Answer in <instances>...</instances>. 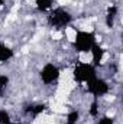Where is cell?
Here are the masks:
<instances>
[{"label":"cell","instance_id":"1","mask_svg":"<svg viewBox=\"0 0 123 124\" xmlns=\"http://www.w3.org/2000/svg\"><path fill=\"white\" fill-rule=\"evenodd\" d=\"M46 23L49 28L62 31L70 28L74 23V15L64 6H57L52 7L48 13H46Z\"/></svg>","mask_w":123,"mask_h":124},{"label":"cell","instance_id":"2","mask_svg":"<svg viewBox=\"0 0 123 124\" xmlns=\"http://www.w3.org/2000/svg\"><path fill=\"white\" fill-rule=\"evenodd\" d=\"M96 42H97V36L93 31L78 29L72 39V48L77 54H90Z\"/></svg>","mask_w":123,"mask_h":124},{"label":"cell","instance_id":"3","mask_svg":"<svg viewBox=\"0 0 123 124\" xmlns=\"http://www.w3.org/2000/svg\"><path fill=\"white\" fill-rule=\"evenodd\" d=\"M72 79L77 84L86 85L88 81H91L94 77H97V66H94L91 62H78L72 68Z\"/></svg>","mask_w":123,"mask_h":124},{"label":"cell","instance_id":"4","mask_svg":"<svg viewBox=\"0 0 123 124\" xmlns=\"http://www.w3.org/2000/svg\"><path fill=\"white\" fill-rule=\"evenodd\" d=\"M86 90L87 93L91 95L93 98L96 100H100L103 97H106L107 94L110 93V82L103 78V77H94L91 81H88L86 84Z\"/></svg>","mask_w":123,"mask_h":124},{"label":"cell","instance_id":"5","mask_svg":"<svg viewBox=\"0 0 123 124\" xmlns=\"http://www.w3.org/2000/svg\"><path fill=\"white\" fill-rule=\"evenodd\" d=\"M61 78V68L54 62H46L39 69V81L44 85H54Z\"/></svg>","mask_w":123,"mask_h":124},{"label":"cell","instance_id":"6","mask_svg":"<svg viewBox=\"0 0 123 124\" xmlns=\"http://www.w3.org/2000/svg\"><path fill=\"white\" fill-rule=\"evenodd\" d=\"M90 55H91V63L94 66H100L103 62H104V58H106V49L100 45V43H94L90 51Z\"/></svg>","mask_w":123,"mask_h":124},{"label":"cell","instance_id":"7","mask_svg":"<svg viewBox=\"0 0 123 124\" xmlns=\"http://www.w3.org/2000/svg\"><path fill=\"white\" fill-rule=\"evenodd\" d=\"M46 104H41V102H33V104H28L25 108H23V111H25V114L28 116V117H32V118H35V117H38V116H41V114H44L45 111H46Z\"/></svg>","mask_w":123,"mask_h":124},{"label":"cell","instance_id":"8","mask_svg":"<svg viewBox=\"0 0 123 124\" xmlns=\"http://www.w3.org/2000/svg\"><path fill=\"white\" fill-rule=\"evenodd\" d=\"M13 58H15V49L7 43L0 42V63H6Z\"/></svg>","mask_w":123,"mask_h":124},{"label":"cell","instance_id":"9","mask_svg":"<svg viewBox=\"0 0 123 124\" xmlns=\"http://www.w3.org/2000/svg\"><path fill=\"white\" fill-rule=\"evenodd\" d=\"M117 13H119V9H117L116 4H112V6L107 9L106 17H104V23H106L107 28L112 29V28L114 26V20H116V17H117Z\"/></svg>","mask_w":123,"mask_h":124},{"label":"cell","instance_id":"10","mask_svg":"<svg viewBox=\"0 0 123 124\" xmlns=\"http://www.w3.org/2000/svg\"><path fill=\"white\" fill-rule=\"evenodd\" d=\"M33 1H35L36 10L41 13H48L54 7V0H33Z\"/></svg>","mask_w":123,"mask_h":124},{"label":"cell","instance_id":"11","mask_svg":"<svg viewBox=\"0 0 123 124\" xmlns=\"http://www.w3.org/2000/svg\"><path fill=\"white\" fill-rule=\"evenodd\" d=\"M88 114L91 116L93 118H97L100 116V102H98V100L93 98L91 104H90V108H88Z\"/></svg>","mask_w":123,"mask_h":124},{"label":"cell","instance_id":"12","mask_svg":"<svg viewBox=\"0 0 123 124\" xmlns=\"http://www.w3.org/2000/svg\"><path fill=\"white\" fill-rule=\"evenodd\" d=\"M9 84H10V77L7 74H0V97L6 93Z\"/></svg>","mask_w":123,"mask_h":124},{"label":"cell","instance_id":"13","mask_svg":"<svg viewBox=\"0 0 123 124\" xmlns=\"http://www.w3.org/2000/svg\"><path fill=\"white\" fill-rule=\"evenodd\" d=\"M80 111L78 110H71L68 114H67V120L65 121H71V123H80Z\"/></svg>","mask_w":123,"mask_h":124},{"label":"cell","instance_id":"14","mask_svg":"<svg viewBox=\"0 0 123 124\" xmlns=\"http://www.w3.org/2000/svg\"><path fill=\"white\" fill-rule=\"evenodd\" d=\"M12 121V116L7 110L0 108V124H9Z\"/></svg>","mask_w":123,"mask_h":124},{"label":"cell","instance_id":"15","mask_svg":"<svg viewBox=\"0 0 123 124\" xmlns=\"http://www.w3.org/2000/svg\"><path fill=\"white\" fill-rule=\"evenodd\" d=\"M96 124H116V120L110 116H98L96 118Z\"/></svg>","mask_w":123,"mask_h":124},{"label":"cell","instance_id":"16","mask_svg":"<svg viewBox=\"0 0 123 124\" xmlns=\"http://www.w3.org/2000/svg\"><path fill=\"white\" fill-rule=\"evenodd\" d=\"M9 124H25V123H22V121H13V120H12Z\"/></svg>","mask_w":123,"mask_h":124},{"label":"cell","instance_id":"17","mask_svg":"<svg viewBox=\"0 0 123 124\" xmlns=\"http://www.w3.org/2000/svg\"><path fill=\"white\" fill-rule=\"evenodd\" d=\"M3 6H4V0H0V9H1Z\"/></svg>","mask_w":123,"mask_h":124},{"label":"cell","instance_id":"18","mask_svg":"<svg viewBox=\"0 0 123 124\" xmlns=\"http://www.w3.org/2000/svg\"><path fill=\"white\" fill-rule=\"evenodd\" d=\"M64 124H78V123H71V121H65Z\"/></svg>","mask_w":123,"mask_h":124}]
</instances>
